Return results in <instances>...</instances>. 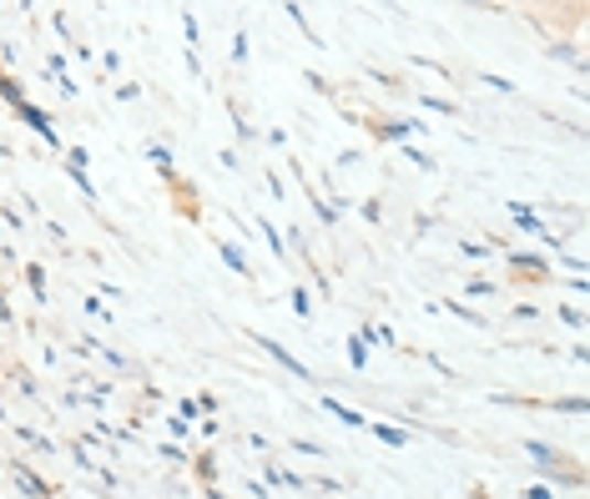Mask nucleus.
<instances>
[{"instance_id": "nucleus-1", "label": "nucleus", "mask_w": 590, "mask_h": 499, "mask_svg": "<svg viewBox=\"0 0 590 499\" xmlns=\"http://www.w3.org/2000/svg\"><path fill=\"white\" fill-rule=\"evenodd\" d=\"M505 262H509V273H515V278H530V283H545V278H550V268H545L535 252H509Z\"/></svg>"}, {"instance_id": "nucleus-2", "label": "nucleus", "mask_w": 590, "mask_h": 499, "mask_svg": "<svg viewBox=\"0 0 590 499\" xmlns=\"http://www.w3.org/2000/svg\"><path fill=\"white\" fill-rule=\"evenodd\" d=\"M253 344H258V348H262V354H272V358H278V364H283V369H288V373H298V379H303V383H313V373H308V369H303V364H298V358H293V354H288V348H283V344H272V338H262V333H253Z\"/></svg>"}, {"instance_id": "nucleus-3", "label": "nucleus", "mask_w": 590, "mask_h": 499, "mask_svg": "<svg viewBox=\"0 0 590 499\" xmlns=\"http://www.w3.org/2000/svg\"><path fill=\"white\" fill-rule=\"evenodd\" d=\"M11 475H15V485H21L25 495H36V499H51V485H46V479H36V475H31V469H25V464H11Z\"/></svg>"}, {"instance_id": "nucleus-4", "label": "nucleus", "mask_w": 590, "mask_h": 499, "mask_svg": "<svg viewBox=\"0 0 590 499\" xmlns=\"http://www.w3.org/2000/svg\"><path fill=\"white\" fill-rule=\"evenodd\" d=\"M525 454H530V459H540V469H545V475H555V469H560V464H566V454H555L550 449V444H525Z\"/></svg>"}, {"instance_id": "nucleus-5", "label": "nucleus", "mask_w": 590, "mask_h": 499, "mask_svg": "<svg viewBox=\"0 0 590 499\" xmlns=\"http://www.w3.org/2000/svg\"><path fill=\"white\" fill-rule=\"evenodd\" d=\"M323 409H329L333 419H343L348 429H368V419L358 414V409H348V404H339V399H323Z\"/></svg>"}, {"instance_id": "nucleus-6", "label": "nucleus", "mask_w": 590, "mask_h": 499, "mask_svg": "<svg viewBox=\"0 0 590 499\" xmlns=\"http://www.w3.org/2000/svg\"><path fill=\"white\" fill-rule=\"evenodd\" d=\"M223 262H227V268H233L237 278H248V273H253V268H248V258H243V248H233V242H223Z\"/></svg>"}, {"instance_id": "nucleus-7", "label": "nucleus", "mask_w": 590, "mask_h": 499, "mask_svg": "<svg viewBox=\"0 0 590 499\" xmlns=\"http://www.w3.org/2000/svg\"><path fill=\"white\" fill-rule=\"evenodd\" d=\"M192 464H197V479H202V485H217V459H213V454H197Z\"/></svg>"}, {"instance_id": "nucleus-8", "label": "nucleus", "mask_w": 590, "mask_h": 499, "mask_svg": "<svg viewBox=\"0 0 590 499\" xmlns=\"http://www.w3.org/2000/svg\"><path fill=\"white\" fill-rule=\"evenodd\" d=\"M25 283L36 288V297H46V273H41L36 262H31V268H25Z\"/></svg>"}, {"instance_id": "nucleus-9", "label": "nucleus", "mask_w": 590, "mask_h": 499, "mask_svg": "<svg viewBox=\"0 0 590 499\" xmlns=\"http://www.w3.org/2000/svg\"><path fill=\"white\" fill-rule=\"evenodd\" d=\"M368 429H374V434H378V440H384V444H394V449H399V444H404V434H399V429H389V424H368Z\"/></svg>"}, {"instance_id": "nucleus-10", "label": "nucleus", "mask_w": 590, "mask_h": 499, "mask_svg": "<svg viewBox=\"0 0 590 499\" xmlns=\"http://www.w3.org/2000/svg\"><path fill=\"white\" fill-rule=\"evenodd\" d=\"M72 182H76V187H82V192H86V197H96V182H92V177H86V166H72Z\"/></svg>"}, {"instance_id": "nucleus-11", "label": "nucleus", "mask_w": 590, "mask_h": 499, "mask_svg": "<svg viewBox=\"0 0 590 499\" xmlns=\"http://www.w3.org/2000/svg\"><path fill=\"white\" fill-rule=\"evenodd\" d=\"M293 313H298V318H308V313H313V303H308V288H293Z\"/></svg>"}, {"instance_id": "nucleus-12", "label": "nucleus", "mask_w": 590, "mask_h": 499, "mask_svg": "<svg viewBox=\"0 0 590 499\" xmlns=\"http://www.w3.org/2000/svg\"><path fill=\"white\" fill-rule=\"evenodd\" d=\"M262 238H268V242H272V258H278V252H283V238H278V227H272V223H268V227H262Z\"/></svg>"}, {"instance_id": "nucleus-13", "label": "nucleus", "mask_w": 590, "mask_h": 499, "mask_svg": "<svg viewBox=\"0 0 590 499\" xmlns=\"http://www.w3.org/2000/svg\"><path fill=\"white\" fill-rule=\"evenodd\" d=\"M207 499H227V495H223V489H217V485H207Z\"/></svg>"}]
</instances>
